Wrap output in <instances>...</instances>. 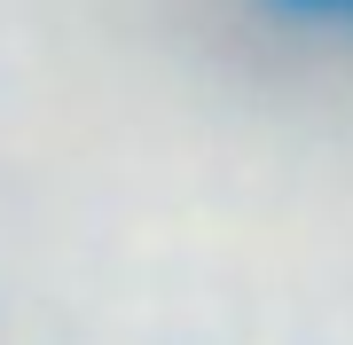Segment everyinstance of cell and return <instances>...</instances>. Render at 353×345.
<instances>
[{
    "instance_id": "6da1fadb",
    "label": "cell",
    "mask_w": 353,
    "mask_h": 345,
    "mask_svg": "<svg viewBox=\"0 0 353 345\" xmlns=\"http://www.w3.org/2000/svg\"><path fill=\"white\" fill-rule=\"evenodd\" d=\"M275 8L283 24H306V32H330V39H353V0H259Z\"/></svg>"
}]
</instances>
